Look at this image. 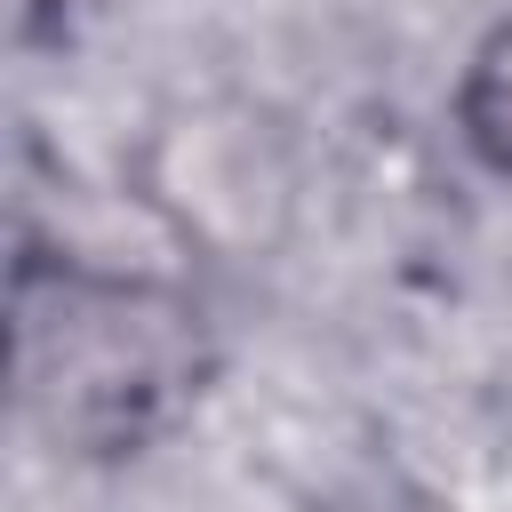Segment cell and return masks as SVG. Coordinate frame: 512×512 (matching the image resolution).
I'll return each instance as SVG.
<instances>
[{"label": "cell", "mask_w": 512, "mask_h": 512, "mask_svg": "<svg viewBox=\"0 0 512 512\" xmlns=\"http://www.w3.org/2000/svg\"><path fill=\"white\" fill-rule=\"evenodd\" d=\"M448 136H456V152H464L472 176H488L496 192H512V8L488 16L472 32V48L456 56Z\"/></svg>", "instance_id": "7a4b0ae2"}, {"label": "cell", "mask_w": 512, "mask_h": 512, "mask_svg": "<svg viewBox=\"0 0 512 512\" xmlns=\"http://www.w3.org/2000/svg\"><path fill=\"white\" fill-rule=\"evenodd\" d=\"M424 512H432V504H424Z\"/></svg>", "instance_id": "3957f363"}, {"label": "cell", "mask_w": 512, "mask_h": 512, "mask_svg": "<svg viewBox=\"0 0 512 512\" xmlns=\"http://www.w3.org/2000/svg\"><path fill=\"white\" fill-rule=\"evenodd\" d=\"M224 376L216 304L160 264H112L64 240H16L8 400L32 448L72 472H120L168 448Z\"/></svg>", "instance_id": "6da1fadb"}]
</instances>
